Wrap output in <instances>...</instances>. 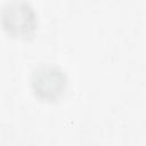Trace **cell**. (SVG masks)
I'll return each instance as SVG.
<instances>
[{
	"label": "cell",
	"instance_id": "1",
	"mask_svg": "<svg viewBox=\"0 0 146 146\" xmlns=\"http://www.w3.org/2000/svg\"><path fill=\"white\" fill-rule=\"evenodd\" d=\"M2 25L14 36H27L36 27V15L30 3L10 1L2 9Z\"/></svg>",
	"mask_w": 146,
	"mask_h": 146
},
{
	"label": "cell",
	"instance_id": "2",
	"mask_svg": "<svg viewBox=\"0 0 146 146\" xmlns=\"http://www.w3.org/2000/svg\"><path fill=\"white\" fill-rule=\"evenodd\" d=\"M66 87V76L56 66H41L32 74V88L43 100H56Z\"/></svg>",
	"mask_w": 146,
	"mask_h": 146
}]
</instances>
